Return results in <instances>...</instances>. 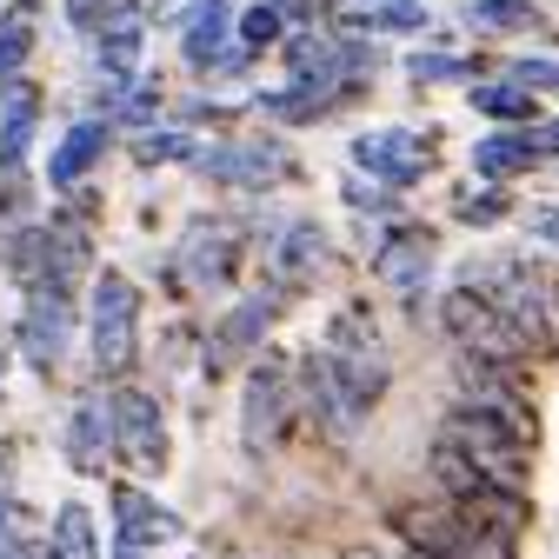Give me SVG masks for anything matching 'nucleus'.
I'll use <instances>...</instances> for the list:
<instances>
[{
    "label": "nucleus",
    "mask_w": 559,
    "mask_h": 559,
    "mask_svg": "<svg viewBox=\"0 0 559 559\" xmlns=\"http://www.w3.org/2000/svg\"><path fill=\"white\" fill-rule=\"evenodd\" d=\"M460 280L479 287L486 300L507 313V326L526 340L533 360L559 354V273H546V266H533L520 253H500V260H473Z\"/></svg>",
    "instance_id": "1"
},
{
    "label": "nucleus",
    "mask_w": 559,
    "mask_h": 559,
    "mask_svg": "<svg viewBox=\"0 0 559 559\" xmlns=\"http://www.w3.org/2000/svg\"><path fill=\"white\" fill-rule=\"evenodd\" d=\"M433 440H447L453 453H466L486 479L513 486V493H526V486H533V447H526L520 433H507L493 413L466 406V400H453V406H447V419H440V433H433Z\"/></svg>",
    "instance_id": "2"
},
{
    "label": "nucleus",
    "mask_w": 559,
    "mask_h": 559,
    "mask_svg": "<svg viewBox=\"0 0 559 559\" xmlns=\"http://www.w3.org/2000/svg\"><path fill=\"white\" fill-rule=\"evenodd\" d=\"M87 346H94V367L107 380H120L140 360V294L127 273H100L94 280V307H87Z\"/></svg>",
    "instance_id": "3"
},
{
    "label": "nucleus",
    "mask_w": 559,
    "mask_h": 559,
    "mask_svg": "<svg viewBox=\"0 0 559 559\" xmlns=\"http://www.w3.org/2000/svg\"><path fill=\"white\" fill-rule=\"evenodd\" d=\"M67 340H74V294L53 287V280H40V287H27V307H21L14 346L27 354V367H34V373H60Z\"/></svg>",
    "instance_id": "4"
},
{
    "label": "nucleus",
    "mask_w": 559,
    "mask_h": 559,
    "mask_svg": "<svg viewBox=\"0 0 559 559\" xmlns=\"http://www.w3.org/2000/svg\"><path fill=\"white\" fill-rule=\"evenodd\" d=\"M200 180H214V187H273V180H294V154L280 147V140H221V147H200L187 160Z\"/></svg>",
    "instance_id": "5"
},
{
    "label": "nucleus",
    "mask_w": 559,
    "mask_h": 559,
    "mask_svg": "<svg viewBox=\"0 0 559 559\" xmlns=\"http://www.w3.org/2000/svg\"><path fill=\"white\" fill-rule=\"evenodd\" d=\"M287 413H294V367L266 354L253 373H247V400H240V440L247 453H266L280 433H287Z\"/></svg>",
    "instance_id": "6"
},
{
    "label": "nucleus",
    "mask_w": 559,
    "mask_h": 559,
    "mask_svg": "<svg viewBox=\"0 0 559 559\" xmlns=\"http://www.w3.org/2000/svg\"><path fill=\"white\" fill-rule=\"evenodd\" d=\"M433 133H413V127H380V133H360L354 140V167L360 174H373V180H386L393 193H406V187H419L433 174V147H427Z\"/></svg>",
    "instance_id": "7"
},
{
    "label": "nucleus",
    "mask_w": 559,
    "mask_h": 559,
    "mask_svg": "<svg viewBox=\"0 0 559 559\" xmlns=\"http://www.w3.org/2000/svg\"><path fill=\"white\" fill-rule=\"evenodd\" d=\"M107 406H114L120 460L140 466V473H160V466H167V419H160V400H154V393H140V386H114Z\"/></svg>",
    "instance_id": "8"
},
{
    "label": "nucleus",
    "mask_w": 559,
    "mask_h": 559,
    "mask_svg": "<svg viewBox=\"0 0 559 559\" xmlns=\"http://www.w3.org/2000/svg\"><path fill=\"white\" fill-rule=\"evenodd\" d=\"M373 280H380L386 294L419 300V294H427V280H433V234L427 227H386L380 247H373Z\"/></svg>",
    "instance_id": "9"
},
{
    "label": "nucleus",
    "mask_w": 559,
    "mask_h": 559,
    "mask_svg": "<svg viewBox=\"0 0 559 559\" xmlns=\"http://www.w3.org/2000/svg\"><path fill=\"white\" fill-rule=\"evenodd\" d=\"M67 460H74V473H87V479H100L114 460H120V440H114V406H107V393H81L74 400V413H67Z\"/></svg>",
    "instance_id": "10"
},
{
    "label": "nucleus",
    "mask_w": 559,
    "mask_h": 559,
    "mask_svg": "<svg viewBox=\"0 0 559 559\" xmlns=\"http://www.w3.org/2000/svg\"><path fill=\"white\" fill-rule=\"evenodd\" d=\"M326 234L313 227V221H294V227H280V240L266 247V280L280 294H307L313 280L326 273Z\"/></svg>",
    "instance_id": "11"
},
{
    "label": "nucleus",
    "mask_w": 559,
    "mask_h": 559,
    "mask_svg": "<svg viewBox=\"0 0 559 559\" xmlns=\"http://www.w3.org/2000/svg\"><path fill=\"white\" fill-rule=\"evenodd\" d=\"M546 160V140H539V120L533 127H493V133H479L473 140V174L479 180H520Z\"/></svg>",
    "instance_id": "12"
},
{
    "label": "nucleus",
    "mask_w": 559,
    "mask_h": 559,
    "mask_svg": "<svg viewBox=\"0 0 559 559\" xmlns=\"http://www.w3.org/2000/svg\"><path fill=\"white\" fill-rule=\"evenodd\" d=\"M234 0H200V8L180 21V60H187V74H206L214 81V67L227 60L234 47Z\"/></svg>",
    "instance_id": "13"
},
{
    "label": "nucleus",
    "mask_w": 559,
    "mask_h": 559,
    "mask_svg": "<svg viewBox=\"0 0 559 559\" xmlns=\"http://www.w3.org/2000/svg\"><path fill=\"white\" fill-rule=\"evenodd\" d=\"M180 266L193 287H227V280L240 273V240L227 221H193L187 240H180Z\"/></svg>",
    "instance_id": "14"
},
{
    "label": "nucleus",
    "mask_w": 559,
    "mask_h": 559,
    "mask_svg": "<svg viewBox=\"0 0 559 559\" xmlns=\"http://www.w3.org/2000/svg\"><path fill=\"white\" fill-rule=\"evenodd\" d=\"M107 147H114V120H107V114H87V120H74V127L60 133V147L47 154V180H53V187H81Z\"/></svg>",
    "instance_id": "15"
},
{
    "label": "nucleus",
    "mask_w": 559,
    "mask_h": 559,
    "mask_svg": "<svg viewBox=\"0 0 559 559\" xmlns=\"http://www.w3.org/2000/svg\"><path fill=\"white\" fill-rule=\"evenodd\" d=\"M34 127H40V87L34 81L0 87V174H21V160L34 147Z\"/></svg>",
    "instance_id": "16"
},
{
    "label": "nucleus",
    "mask_w": 559,
    "mask_h": 559,
    "mask_svg": "<svg viewBox=\"0 0 559 559\" xmlns=\"http://www.w3.org/2000/svg\"><path fill=\"white\" fill-rule=\"evenodd\" d=\"M273 313H280V287L240 300V307L221 320V340H214V354H206V373H227V354H240V346H260L266 326H273Z\"/></svg>",
    "instance_id": "17"
},
{
    "label": "nucleus",
    "mask_w": 559,
    "mask_h": 559,
    "mask_svg": "<svg viewBox=\"0 0 559 559\" xmlns=\"http://www.w3.org/2000/svg\"><path fill=\"white\" fill-rule=\"evenodd\" d=\"M466 107L479 114V120H493V127H533L539 120V94L533 87H520L513 74H500V81H473L466 87Z\"/></svg>",
    "instance_id": "18"
},
{
    "label": "nucleus",
    "mask_w": 559,
    "mask_h": 559,
    "mask_svg": "<svg viewBox=\"0 0 559 559\" xmlns=\"http://www.w3.org/2000/svg\"><path fill=\"white\" fill-rule=\"evenodd\" d=\"M486 74V60H473V53H453L447 40H427L419 53H406V81L427 94V87H473Z\"/></svg>",
    "instance_id": "19"
},
{
    "label": "nucleus",
    "mask_w": 559,
    "mask_h": 559,
    "mask_svg": "<svg viewBox=\"0 0 559 559\" xmlns=\"http://www.w3.org/2000/svg\"><path fill=\"white\" fill-rule=\"evenodd\" d=\"M114 526L127 546H160V539H180V520L167 507H154L147 493H133V486H120L114 493Z\"/></svg>",
    "instance_id": "20"
},
{
    "label": "nucleus",
    "mask_w": 559,
    "mask_h": 559,
    "mask_svg": "<svg viewBox=\"0 0 559 559\" xmlns=\"http://www.w3.org/2000/svg\"><path fill=\"white\" fill-rule=\"evenodd\" d=\"M253 107L266 114V120H280V127H313V120H326L340 100L333 94H313V87H266V94H253Z\"/></svg>",
    "instance_id": "21"
},
{
    "label": "nucleus",
    "mask_w": 559,
    "mask_h": 559,
    "mask_svg": "<svg viewBox=\"0 0 559 559\" xmlns=\"http://www.w3.org/2000/svg\"><path fill=\"white\" fill-rule=\"evenodd\" d=\"M47 559H100V533H94V513L81 500H67L47 526Z\"/></svg>",
    "instance_id": "22"
},
{
    "label": "nucleus",
    "mask_w": 559,
    "mask_h": 559,
    "mask_svg": "<svg viewBox=\"0 0 559 559\" xmlns=\"http://www.w3.org/2000/svg\"><path fill=\"white\" fill-rule=\"evenodd\" d=\"M466 27L473 34H526V27H546L539 0H466Z\"/></svg>",
    "instance_id": "23"
},
{
    "label": "nucleus",
    "mask_w": 559,
    "mask_h": 559,
    "mask_svg": "<svg viewBox=\"0 0 559 559\" xmlns=\"http://www.w3.org/2000/svg\"><path fill=\"white\" fill-rule=\"evenodd\" d=\"M280 40H287V21H280L273 0H253V8H240V14H234V47H240L247 60H266Z\"/></svg>",
    "instance_id": "24"
},
{
    "label": "nucleus",
    "mask_w": 559,
    "mask_h": 559,
    "mask_svg": "<svg viewBox=\"0 0 559 559\" xmlns=\"http://www.w3.org/2000/svg\"><path fill=\"white\" fill-rule=\"evenodd\" d=\"M160 114V81L154 74H133V81H120V100H114V127H147Z\"/></svg>",
    "instance_id": "25"
},
{
    "label": "nucleus",
    "mask_w": 559,
    "mask_h": 559,
    "mask_svg": "<svg viewBox=\"0 0 559 559\" xmlns=\"http://www.w3.org/2000/svg\"><path fill=\"white\" fill-rule=\"evenodd\" d=\"M453 214H460L466 227H500V221L513 214V193H507L500 180H486V187H466V193H460V206H453Z\"/></svg>",
    "instance_id": "26"
},
{
    "label": "nucleus",
    "mask_w": 559,
    "mask_h": 559,
    "mask_svg": "<svg viewBox=\"0 0 559 559\" xmlns=\"http://www.w3.org/2000/svg\"><path fill=\"white\" fill-rule=\"evenodd\" d=\"M193 154H200V140H193V133H180V127H167V133H140V140H133V160H140V167L193 160Z\"/></svg>",
    "instance_id": "27"
},
{
    "label": "nucleus",
    "mask_w": 559,
    "mask_h": 559,
    "mask_svg": "<svg viewBox=\"0 0 559 559\" xmlns=\"http://www.w3.org/2000/svg\"><path fill=\"white\" fill-rule=\"evenodd\" d=\"M507 74L520 87H533V94H559V53H513Z\"/></svg>",
    "instance_id": "28"
},
{
    "label": "nucleus",
    "mask_w": 559,
    "mask_h": 559,
    "mask_svg": "<svg viewBox=\"0 0 559 559\" xmlns=\"http://www.w3.org/2000/svg\"><path fill=\"white\" fill-rule=\"evenodd\" d=\"M27 53H34V34H27V21H0V87H14V81H21Z\"/></svg>",
    "instance_id": "29"
},
{
    "label": "nucleus",
    "mask_w": 559,
    "mask_h": 559,
    "mask_svg": "<svg viewBox=\"0 0 559 559\" xmlns=\"http://www.w3.org/2000/svg\"><path fill=\"white\" fill-rule=\"evenodd\" d=\"M340 193H346V206H354V214H393V187H386V180H373V174H360V167L346 174V187H340Z\"/></svg>",
    "instance_id": "30"
},
{
    "label": "nucleus",
    "mask_w": 559,
    "mask_h": 559,
    "mask_svg": "<svg viewBox=\"0 0 559 559\" xmlns=\"http://www.w3.org/2000/svg\"><path fill=\"white\" fill-rule=\"evenodd\" d=\"M526 234H533L539 247H559V200H552V206H533V214H526Z\"/></svg>",
    "instance_id": "31"
},
{
    "label": "nucleus",
    "mask_w": 559,
    "mask_h": 559,
    "mask_svg": "<svg viewBox=\"0 0 559 559\" xmlns=\"http://www.w3.org/2000/svg\"><path fill=\"white\" fill-rule=\"evenodd\" d=\"M273 8H280V21H287V27H313L326 14V0H273Z\"/></svg>",
    "instance_id": "32"
},
{
    "label": "nucleus",
    "mask_w": 559,
    "mask_h": 559,
    "mask_svg": "<svg viewBox=\"0 0 559 559\" xmlns=\"http://www.w3.org/2000/svg\"><path fill=\"white\" fill-rule=\"evenodd\" d=\"M114 559H147V546H127V539H120V552H114Z\"/></svg>",
    "instance_id": "33"
},
{
    "label": "nucleus",
    "mask_w": 559,
    "mask_h": 559,
    "mask_svg": "<svg viewBox=\"0 0 559 559\" xmlns=\"http://www.w3.org/2000/svg\"><path fill=\"white\" fill-rule=\"evenodd\" d=\"M0 539H8V493H0Z\"/></svg>",
    "instance_id": "34"
},
{
    "label": "nucleus",
    "mask_w": 559,
    "mask_h": 559,
    "mask_svg": "<svg viewBox=\"0 0 559 559\" xmlns=\"http://www.w3.org/2000/svg\"><path fill=\"white\" fill-rule=\"evenodd\" d=\"M0 386H8V346H0Z\"/></svg>",
    "instance_id": "35"
},
{
    "label": "nucleus",
    "mask_w": 559,
    "mask_h": 559,
    "mask_svg": "<svg viewBox=\"0 0 559 559\" xmlns=\"http://www.w3.org/2000/svg\"><path fill=\"white\" fill-rule=\"evenodd\" d=\"M0 8H8V0H0Z\"/></svg>",
    "instance_id": "36"
}]
</instances>
